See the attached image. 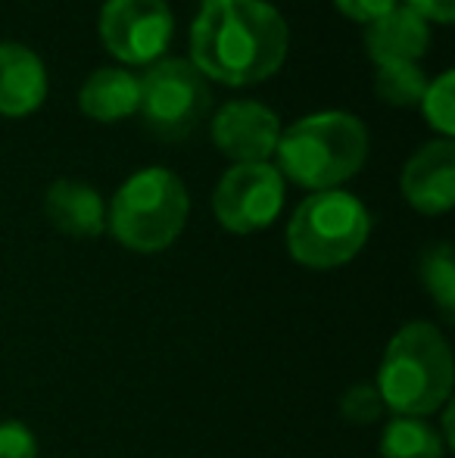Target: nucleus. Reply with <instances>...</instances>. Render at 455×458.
Segmentation results:
<instances>
[{
    "instance_id": "ddd939ff",
    "label": "nucleus",
    "mask_w": 455,
    "mask_h": 458,
    "mask_svg": "<svg viewBox=\"0 0 455 458\" xmlns=\"http://www.w3.org/2000/svg\"><path fill=\"white\" fill-rule=\"evenodd\" d=\"M44 212L56 231H63L66 237H79V241L100 237L106 228L104 197L91 184L72 182V178H60L47 187Z\"/></svg>"
},
{
    "instance_id": "2eb2a0df",
    "label": "nucleus",
    "mask_w": 455,
    "mask_h": 458,
    "mask_svg": "<svg viewBox=\"0 0 455 458\" xmlns=\"http://www.w3.org/2000/svg\"><path fill=\"white\" fill-rule=\"evenodd\" d=\"M383 458H446L440 434L421 418H396L381 437Z\"/></svg>"
},
{
    "instance_id": "f3484780",
    "label": "nucleus",
    "mask_w": 455,
    "mask_h": 458,
    "mask_svg": "<svg viewBox=\"0 0 455 458\" xmlns=\"http://www.w3.org/2000/svg\"><path fill=\"white\" fill-rule=\"evenodd\" d=\"M421 281L425 290L437 300L446 318L455 315V253L450 243H437V247L425 250L421 256Z\"/></svg>"
},
{
    "instance_id": "f03ea898",
    "label": "nucleus",
    "mask_w": 455,
    "mask_h": 458,
    "mask_svg": "<svg viewBox=\"0 0 455 458\" xmlns=\"http://www.w3.org/2000/svg\"><path fill=\"white\" fill-rule=\"evenodd\" d=\"M281 178L306 191H341L368 159V128L343 109L312 113L287 125L274 147Z\"/></svg>"
},
{
    "instance_id": "6ab92c4d",
    "label": "nucleus",
    "mask_w": 455,
    "mask_h": 458,
    "mask_svg": "<svg viewBox=\"0 0 455 458\" xmlns=\"http://www.w3.org/2000/svg\"><path fill=\"white\" fill-rule=\"evenodd\" d=\"M341 411L346 421H352V424H375L383 411V399H381V393H377V386L356 384L343 393Z\"/></svg>"
},
{
    "instance_id": "9b49d317",
    "label": "nucleus",
    "mask_w": 455,
    "mask_h": 458,
    "mask_svg": "<svg viewBox=\"0 0 455 458\" xmlns=\"http://www.w3.org/2000/svg\"><path fill=\"white\" fill-rule=\"evenodd\" d=\"M47 100V69L19 41H0V115L25 119Z\"/></svg>"
},
{
    "instance_id": "dca6fc26",
    "label": "nucleus",
    "mask_w": 455,
    "mask_h": 458,
    "mask_svg": "<svg viewBox=\"0 0 455 458\" xmlns=\"http://www.w3.org/2000/svg\"><path fill=\"white\" fill-rule=\"evenodd\" d=\"M427 88V75L418 63H377L375 66V94L390 106H418Z\"/></svg>"
},
{
    "instance_id": "0eeeda50",
    "label": "nucleus",
    "mask_w": 455,
    "mask_h": 458,
    "mask_svg": "<svg viewBox=\"0 0 455 458\" xmlns=\"http://www.w3.org/2000/svg\"><path fill=\"white\" fill-rule=\"evenodd\" d=\"M97 31L104 47L125 66H153L175 35V16L165 0H106Z\"/></svg>"
},
{
    "instance_id": "aec40b11",
    "label": "nucleus",
    "mask_w": 455,
    "mask_h": 458,
    "mask_svg": "<svg viewBox=\"0 0 455 458\" xmlns=\"http://www.w3.org/2000/svg\"><path fill=\"white\" fill-rule=\"evenodd\" d=\"M0 458H38L35 434L19 421H0Z\"/></svg>"
},
{
    "instance_id": "423d86ee",
    "label": "nucleus",
    "mask_w": 455,
    "mask_h": 458,
    "mask_svg": "<svg viewBox=\"0 0 455 458\" xmlns=\"http://www.w3.org/2000/svg\"><path fill=\"white\" fill-rule=\"evenodd\" d=\"M138 113L144 125L163 140H184L206 119L213 106V88L197 72V66L181 56L156 60L140 75Z\"/></svg>"
},
{
    "instance_id": "4be33fe9",
    "label": "nucleus",
    "mask_w": 455,
    "mask_h": 458,
    "mask_svg": "<svg viewBox=\"0 0 455 458\" xmlns=\"http://www.w3.org/2000/svg\"><path fill=\"white\" fill-rule=\"evenodd\" d=\"M402 6L415 10L421 19H427V22L452 25V19H455V0H402Z\"/></svg>"
},
{
    "instance_id": "f257e3e1",
    "label": "nucleus",
    "mask_w": 455,
    "mask_h": 458,
    "mask_svg": "<svg viewBox=\"0 0 455 458\" xmlns=\"http://www.w3.org/2000/svg\"><path fill=\"white\" fill-rule=\"evenodd\" d=\"M291 29L265 0H203L190 25V63L206 81L249 88L287 60Z\"/></svg>"
},
{
    "instance_id": "6e6552de",
    "label": "nucleus",
    "mask_w": 455,
    "mask_h": 458,
    "mask_svg": "<svg viewBox=\"0 0 455 458\" xmlns=\"http://www.w3.org/2000/svg\"><path fill=\"white\" fill-rule=\"evenodd\" d=\"M284 178L272 163L231 165L215 184L213 212L231 234H256L281 216Z\"/></svg>"
},
{
    "instance_id": "39448f33",
    "label": "nucleus",
    "mask_w": 455,
    "mask_h": 458,
    "mask_svg": "<svg viewBox=\"0 0 455 458\" xmlns=\"http://www.w3.org/2000/svg\"><path fill=\"white\" fill-rule=\"evenodd\" d=\"M371 216L346 191H318L297 206L287 225V250L306 268H337L362 253Z\"/></svg>"
},
{
    "instance_id": "20e7f679",
    "label": "nucleus",
    "mask_w": 455,
    "mask_h": 458,
    "mask_svg": "<svg viewBox=\"0 0 455 458\" xmlns=\"http://www.w3.org/2000/svg\"><path fill=\"white\" fill-rule=\"evenodd\" d=\"M190 197L175 172L150 165L115 191L106 222L113 237L134 253H159L172 247L188 225Z\"/></svg>"
},
{
    "instance_id": "9d476101",
    "label": "nucleus",
    "mask_w": 455,
    "mask_h": 458,
    "mask_svg": "<svg viewBox=\"0 0 455 458\" xmlns=\"http://www.w3.org/2000/svg\"><path fill=\"white\" fill-rule=\"evenodd\" d=\"M406 203L421 216H443L455 203V144L450 138L427 140L412 153L400 175Z\"/></svg>"
},
{
    "instance_id": "7ed1b4c3",
    "label": "nucleus",
    "mask_w": 455,
    "mask_h": 458,
    "mask_svg": "<svg viewBox=\"0 0 455 458\" xmlns=\"http://www.w3.org/2000/svg\"><path fill=\"white\" fill-rule=\"evenodd\" d=\"M452 380L455 368L446 337L427 321H412L396 331L383 352L377 393L383 409H393L400 418H425L450 399Z\"/></svg>"
},
{
    "instance_id": "1a4fd4ad",
    "label": "nucleus",
    "mask_w": 455,
    "mask_h": 458,
    "mask_svg": "<svg viewBox=\"0 0 455 458\" xmlns=\"http://www.w3.org/2000/svg\"><path fill=\"white\" fill-rule=\"evenodd\" d=\"M213 144L219 153L243 163H268L281 138V122L265 103L256 100H231L213 115Z\"/></svg>"
},
{
    "instance_id": "a211bd4d",
    "label": "nucleus",
    "mask_w": 455,
    "mask_h": 458,
    "mask_svg": "<svg viewBox=\"0 0 455 458\" xmlns=\"http://www.w3.org/2000/svg\"><path fill=\"white\" fill-rule=\"evenodd\" d=\"M425 122L440 131V138H450L455 134V72L446 69L443 75H437L434 81H427L425 94L418 100Z\"/></svg>"
},
{
    "instance_id": "f8f14e48",
    "label": "nucleus",
    "mask_w": 455,
    "mask_h": 458,
    "mask_svg": "<svg viewBox=\"0 0 455 458\" xmlns=\"http://www.w3.org/2000/svg\"><path fill=\"white\" fill-rule=\"evenodd\" d=\"M365 47L371 63H418L431 47V22L396 4L390 13L365 25Z\"/></svg>"
},
{
    "instance_id": "412c9836",
    "label": "nucleus",
    "mask_w": 455,
    "mask_h": 458,
    "mask_svg": "<svg viewBox=\"0 0 455 458\" xmlns=\"http://www.w3.org/2000/svg\"><path fill=\"white\" fill-rule=\"evenodd\" d=\"M334 6L352 22L371 25L375 19H381L383 13H390L396 6V0H334Z\"/></svg>"
},
{
    "instance_id": "4468645a",
    "label": "nucleus",
    "mask_w": 455,
    "mask_h": 458,
    "mask_svg": "<svg viewBox=\"0 0 455 458\" xmlns=\"http://www.w3.org/2000/svg\"><path fill=\"white\" fill-rule=\"evenodd\" d=\"M138 100H140L138 75L122 66L94 69L79 91L81 113L94 122H104V125H113V122L134 115L138 113Z\"/></svg>"
}]
</instances>
